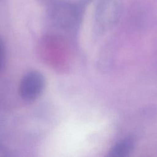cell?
I'll return each instance as SVG.
<instances>
[{
	"label": "cell",
	"mask_w": 157,
	"mask_h": 157,
	"mask_svg": "<svg viewBox=\"0 0 157 157\" xmlns=\"http://www.w3.org/2000/svg\"><path fill=\"white\" fill-rule=\"evenodd\" d=\"M45 84V78L41 72L29 71L22 77L20 82L19 94L25 102H33L41 96Z\"/></svg>",
	"instance_id": "cell-1"
},
{
	"label": "cell",
	"mask_w": 157,
	"mask_h": 157,
	"mask_svg": "<svg viewBox=\"0 0 157 157\" xmlns=\"http://www.w3.org/2000/svg\"><path fill=\"white\" fill-rule=\"evenodd\" d=\"M98 8L97 20L99 25L107 29L118 21L120 13V6L118 0H102Z\"/></svg>",
	"instance_id": "cell-2"
},
{
	"label": "cell",
	"mask_w": 157,
	"mask_h": 157,
	"mask_svg": "<svg viewBox=\"0 0 157 157\" xmlns=\"http://www.w3.org/2000/svg\"><path fill=\"white\" fill-rule=\"evenodd\" d=\"M136 144V139L132 136L126 137L117 142L110 150L108 156L126 157L134 150Z\"/></svg>",
	"instance_id": "cell-3"
},
{
	"label": "cell",
	"mask_w": 157,
	"mask_h": 157,
	"mask_svg": "<svg viewBox=\"0 0 157 157\" xmlns=\"http://www.w3.org/2000/svg\"><path fill=\"white\" fill-rule=\"evenodd\" d=\"M6 63V50L4 44L0 38V72L2 70Z\"/></svg>",
	"instance_id": "cell-4"
}]
</instances>
